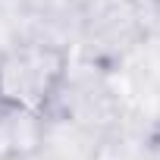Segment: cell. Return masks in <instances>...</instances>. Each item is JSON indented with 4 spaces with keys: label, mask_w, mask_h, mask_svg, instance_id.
<instances>
[{
    "label": "cell",
    "mask_w": 160,
    "mask_h": 160,
    "mask_svg": "<svg viewBox=\"0 0 160 160\" xmlns=\"http://www.w3.org/2000/svg\"><path fill=\"white\" fill-rule=\"evenodd\" d=\"M148 3H151V7H157V10H160V0H148Z\"/></svg>",
    "instance_id": "obj_3"
},
{
    "label": "cell",
    "mask_w": 160,
    "mask_h": 160,
    "mask_svg": "<svg viewBox=\"0 0 160 160\" xmlns=\"http://www.w3.org/2000/svg\"><path fill=\"white\" fill-rule=\"evenodd\" d=\"M72 57L63 44L28 38L0 50V122L25 119L44 122L66 85H69Z\"/></svg>",
    "instance_id": "obj_1"
},
{
    "label": "cell",
    "mask_w": 160,
    "mask_h": 160,
    "mask_svg": "<svg viewBox=\"0 0 160 160\" xmlns=\"http://www.w3.org/2000/svg\"><path fill=\"white\" fill-rule=\"evenodd\" d=\"M148 144H151V151L160 157V119L154 122V129H151V135H148Z\"/></svg>",
    "instance_id": "obj_2"
}]
</instances>
